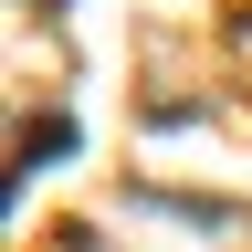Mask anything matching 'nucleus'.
<instances>
[{
    "instance_id": "nucleus-1",
    "label": "nucleus",
    "mask_w": 252,
    "mask_h": 252,
    "mask_svg": "<svg viewBox=\"0 0 252 252\" xmlns=\"http://www.w3.org/2000/svg\"><path fill=\"white\" fill-rule=\"evenodd\" d=\"M63 158H74V126H63V116H42V137L21 147V179H32V168H63Z\"/></svg>"
}]
</instances>
